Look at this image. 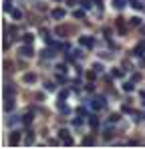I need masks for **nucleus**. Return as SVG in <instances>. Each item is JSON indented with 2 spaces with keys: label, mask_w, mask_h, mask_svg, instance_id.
I'll return each instance as SVG.
<instances>
[{
  "label": "nucleus",
  "mask_w": 145,
  "mask_h": 149,
  "mask_svg": "<svg viewBox=\"0 0 145 149\" xmlns=\"http://www.w3.org/2000/svg\"><path fill=\"white\" fill-rule=\"evenodd\" d=\"M24 81H26V83H34V81H36V74H24Z\"/></svg>",
  "instance_id": "4"
},
{
  "label": "nucleus",
  "mask_w": 145,
  "mask_h": 149,
  "mask_svg": "<svg viewBox=\"0 0 145 149\" xmlns=\"http://www.w3.org/2000/svg\"><path fill=\"white\" fill-rule=\"evenodd\" d=\"M56 2H59V0H56Z\"/></svg>",
  "instance_id": "21"
},
{
  "label": "nucleus",
  "mask_w": 145,
  "mask_h": 149,
  "mask_svg": "<svg viewBox=\"0 0 145 149\" xmlns=\"http://www.w3.org/2000/svg\"><path fill=\"white\" fill-rule=\"evenodd\" d=\"M131 4H133V8H137V10H141V8H143V6H141L137 0H131Z\"/></svg>",
  "instance_id": "9"
},
{
  "label": "nucleus",
  "mask_w": 145,
  "mask_h": 149,
  "mask_svg": "<svg viewBox=\"0 0 145 149\" xmlns=\"http://www.w3.org/2000/svg\"><path fill=\"white\" fill-rule=\"evenodd\" d=\"M10 143H12V145L18 143V135H12V137H10Z\"/></svg>",
  "instance_id": "15"
},
{
  "label": "nucleus",
  "mask_w": 145,
  "mask_h": 149,
  "mask_svg": "<svg viewBox=\"0 0 145 149\" xmlns=\"http://www.w3.org/2000/svg\"><path fill=\"white\" fill-rule=\"evenodd\" d=\"M87 79L93 81V79H95V71H89V73H87Z\"/></svg>",
  "instance_id": "13"
},
{
  "label": "nucleus",
  "mask_w": 145,
  "mask_h": 149,
  "mask_svg": "<svg viewBox=\"0 0 145 149\" xmlns=\"http://www.w3.org/2000/svg\"><path fill=\"white\" fill-rule=\"evenodd\" d=\"M83 16H85V14H83L81 10H75V18H83Z\"/></svg>",
  "instance_id": "14"
},
{
  "label": "nucleus",
  "mask_w": 145,
  "mask_h": 149,
  "mask_svg": "<svg viewBox=\"0 0 145 149\" xmlns=\"http://www.w3.org/2000/svg\"><path fill=\"white\" fill-rule=\"evenodd\" d=\"M79 42H81L83 47H87V49H89V47H93V38H89V36H81V38H79Z\"/></svg>",
  "instance_id": "1"
},
{
  "label": "nucleus",
  "mask_w": 145,
  "mask_h": 149,
  "mask_svg": "<svg viewBox=\"0 0 145 149\" xmlns=\"http://www.w3.org/2000/svg\"><path fill=\"white\" fill-rule=\"evenodd\" d=\"M12 107H14V103H12V99H8V97H6V103H4V109H6V111H10Z\"/></svg>",
  "instance_id": "5"
},
{
  "label": "nucleus",
  "mask_w": 145,
  "mask_h": 149,
  "mask_svg": "<svg viewBox=\"0 0 145 149\" xmlns=\"http://www.w3.org/2000/svg\"><path fill=\"white\" fill-rule=\"evenodd\" d=\"M103 105H105V101H103V99H97V101H93V107H95V109H101Z\"/></svg>",
  "instance_id": "6"
},
{
  "label": "nucleus",
  "mask_w": 145,
  "mask_h": 149,
  "mask_svg": "<svg viewBox=\"0 0 145 149\" xmlns=\"http://www.w3.org/2000/svg\"><path fill=\"white\" fill-rule=\"evenodd\" d=\"M67 2H69L71 6H75V4H77V0H67Z\"/></svg>",
  "instance_id": "19"
},
{
  "label": "nucleus",
  "mask_w": 145,
  "mask_h": 149,
  "mask_svg": "<svg viewBox=\"0 0 145 149\" xmlns=\"http://www.w3.org/2000/svg\"><path fill=\"white\" fill-rule=\"evenodd\" d=\"M123 89H125V91H133V85H131V83H125Z\"/></svg>",
  "instance_id": "10"
},
{
  "label": "nucleus",
  "mask_w": 145,
  "mask_h": 149,
  "mask_svg": "<svg viewBox=\"0 0 145 149\" xmlns=\"http://www.w3.org/2000/svg\"><path fill=\"white\" fill-rule=\"evenodd\" d=\"M141 32H143V34H145V26H143V28H141Z\"/></svg>",
  "instance_id": "20"
},
{
  "label": "nucleus",
  "mask_w": 145,
  "mask_h": 149,
  "mask_svg": "<svg viewBox=\"0 0 145 149\" xmlns=\"http://www.w3.org/2000/svg\"><path fill=\"white\" fill-rule=\"evenodd\" d=\"M113 2H115V6H117V8H121V6H123V0H113Z\"/></svg>",
  "instance_id": "18"
},
{
  "label": "nucleus",
  "mask_w": 145,
  "mask_h": 149,
  "mask_svg": "<svg viewBox=\"0 0 145 149\" xmlns=\"http://www.w3.org/2000/svg\"><path fill=\"white\" fill-rule=\"evenodd\" d=\"M12 16H14V18H20V16H22V14H20V12H18V10H12Z\"/></svg>",
  "instance_id": "17"
},
{
  "label": "nucleus",
  "mask_w": 145,
  "mask_h": 149,
  "mask_svg": "<svg viewBox=\"0 0 145 149\" xmlns=\"http://www.w3.org/2000/svg\"><path fill=\"white\" fill-rule=\"evenodd\" d=\"M52 16H54V18H63V16H65V10H63V8H56V10H52Z\"/></svg>",
  "instance_id": "3"
},
{
  "label": "nucleus",
  "mask_w": 145,
  "mask_h": 149,
  "mask_svg": "<svg viewBox=\"0 0 145 149\" xmlns=\"http://www.w3.org/2000/svg\"><path fill=\"white\" fill-rule=\"evenodd\" d=\"M89 123H91V127H97V123H99V119H97V117H93V119H91Z\"/></svg>",
  "instance_id": "16"
},
{
  "label": "nucleus",
  "mask_w": 145,
  "mask_h": 149,
  "mask_svg": "<svg viewBox=\"0 0 145 149\" xmlns=\"http://www.w3.org/2000/svg\"><path fill=\"white\" fill-rule=\"evenodd\" d=\"M22 121H24V123H26V125H28V123H30V121H32V115H24V119H22Z\"/></svg>",
  "instance_id": "12"
},
{
  "label": "nucleus",
  "mask_w": 145,
  "mask_h": 149,
  "mask_svg": "<svg viewBox=\"0 0 145 149\" xmlns=\"http://www.w3.org/2000/svg\"><path fill=\"white\" fill-rule=\"evenodd\" d=\"M24 42L30 45V42H32V34H24Z\"/></svg>",
  "instance_id": "8"
},
{
  "label": "nucleus",
  "mask_w": 145,
  "mask_h": 149,
  "mask_svg": "<svg viewBox=\"0 0 145 149\" xmlns=\"http://www.w3.org/2000/svg\"><path fill=\"white\" fill-rule=\"evenodd\" d=\"M143 50H145V42H141V45L135 49V52H133V54H143Z\"/></svg>",
  "instance_id": "7"
},
{
  "label": "nucleus",
  "mask_w": 145,
  "mask_h": 149,
  "mask_svg": "<svg viewBox=\"0 0 145 149\" xmlns=\"http://www.w3.org/2000/svg\"><path fill=\"white\" fill-rule=\"evenodd\" d=\"M20 54L22 56H32V47H22L20 49Z\"/></svg>",
  "instance_id": "2"
},
{
  "label": "nucleus",
  "mask_w": 145,
  "mask_h": 149,
  "mask_svg": "<svg viewBox=\"0 0 145 149\" xmlns=\"http://www.w3.org/2000/svg\"><path fill=\"white\" fill-rule=\"evenodd\" d=\"M119 117H121L119 113H113V115H111V117H109V119H111V121H119Z\"/></svg>",
  "instance_id": "11"
}]
</instances>
